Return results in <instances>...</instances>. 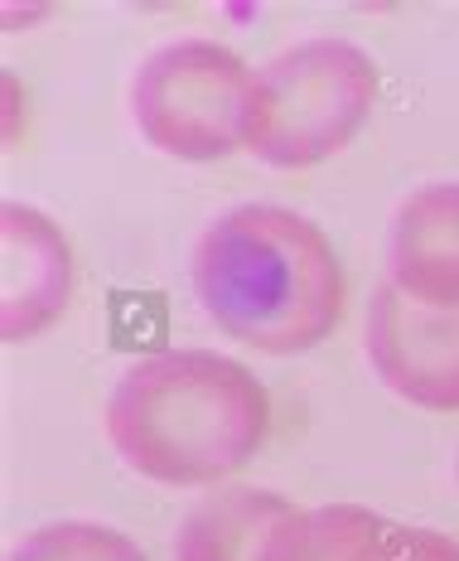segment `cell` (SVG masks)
Masks as SVG:
<instances>
[{
    "label": "cell",
    "instance_id": "7",
    "mask_svg": "<svg viewBox=\"0 0 459 561\" xmlns=\"http://www.w3.org/2000/svg\"><path fill=\"white\" fill-rule=\"evenodd\" d=\"M426 310H459V180L411 190L387 224V276Z\"/></svg>",
    "mask_w": 459,
    "mask_h": 561
},
{
    "label": "cell",
    "instance_id": "12",
    "mask_svg": "<svg viewBox=\"0 0 459 561\" xmlns=\"http://www.w3.org/2000/svg\"><path fill=\"white\" fill-rule=\"evenodd\" d=\"M455 479H459V455H455Z\"/></svg>",
    "mask_w": 459,
    "mask_h": 561
},
{
    "label": "cell",
    "instance_id": "11",
    "mask_svg": "<svg viewBox=\"0 0 459 561\" xmlns=\"http://www.w3.org/2000/svg\"><path fill=\"white\" fill-rule=\"evenodd\" d=\"M358 561H459V537L421 523H382V533L363 547Z\"/></svg>",
    "mask_w": 459,
    "mask_h": 561
},
{
    "label": "cell",
    "instance_id": "8",
    "mask_svg": "<svg viewBox=\"0 0 459 561\" xmlns=\"http://www.w3.org/2000/svg\"><path fill=\"white\" fill-rule=\"evenodd\" d=\"M290 508L296 504L286 494H276V489H256V484L214 489L198 504H190V513L180 518L170 557L174 561H256L271 528Z\"/></svg>",
    "mask_w": 459,
    "mask_h": 561
},
{
    "label": "cell",
    "instance_id": "3",
    "mask_svg": "<svg viewBox=\"0 0 459 561\" xmlns=\"http://www.w3.org/2000/svg\"><path fill=\"white\" fill-rule=\"evenodd\" d=\"M378 58L344 34H310L252 78L242 150L271 170H314L353 146L378 107Z\"/></svg>",
    "mask_w": 459,
    "mask_h": 561
},
{
    "label": "cell",
    "instance_id": "1",
    "mask_svg": "<svg viewBox=\"0 0 459 561\" xmlns=\"http://www.w3.org/2000/svg\"><path fill=\"white\" fill-rule=\"evenodd\" d=\"M190 286L222 339L271 358L320 348L344 320V262L314 218L232 204L194 238Z\"/></svg>",
    "mask_w": 459,
    "mask_h": 561
},
{
    "label": "cell",
    "instance_id": "10",
    "mask_svg": "<svg viewBox=\"0 0 459 561\" xmlns=\"http://www.w3.org/2000/svg\"><path fill=\"white\" fill-rule=\"evenodd\" d=\"M5 561H150V557L140 552L136 537H126L112 523L64 518L25 533L5 552Z\"/></svg>",
    "mask_w": 459,
    "mask_h": 561
},
{
    "label": "cell",
    "instance_id": "9",
    "mask_svg": "<svg viewBox=\"0 0 459 561\" xmlns=\"http://www.w3.org/2000/svg\"><path fill=\"white\" fill-rule=\"evenodd\" d=\"M382 513L363 504H314L290 508L271 528L256 561H358L363 547L382 533Z\"/></svg>",
    "mask_w": 459,
    "mask_h": 561
},
{
    "label": "cell",
    "instance_id": "2",
    "mask_svg": "<svg viewBox=\"0 0 459 561\" xmlns=\"http://www.w3.org/2000/svg\"><path fill=\"white\" fill-rule=\"evenodd\" d=\"M102 431L116 460L150 484L218 489L266 446L271 397L242 358L160 348L112 382Z\"/></svg>",
    "mask_w": 459,
    "mask_h": 561
},
{
    "label": "cell",
    "instance_id": "4",
    "mask_svg": "<svg viewBox=\"0 0 459 561\" xmlns=\"http://www.w3.org/2000/svg\"><path fill=\"white\" fill-rule=\"evenodd\" d=\"M256 68L208 34H184L140 58L131 122L150 150L184 165H214L242 150V116Z\"/></svg>",
    "mask_w": 459,
    "mask_h": 561
},
{
    "label": "cell",
    "instance_id": "5",
    "mask_svg": "<svg viewBox=\"0 0 459 561\" xmlns=\"http://www.w3.org/2000/svg\"><path fill=\"white\" fill-rule=\"evenodd\" d=\"M372 378L421 412H459V310H426L378 280L363 310Z\"/></svg>",
    "mask_w": 459,
    "mask_h": 561
},
{
    "label": "cell",
    "instance_id": "6",
    "mask_svg": "<svg viewBox=\"0 0 459 561\" xmlns=\"http://www.w3.org/2000/svg\"><path fill=\"white\" fill-rule=\"evenodd\" d=\"M78 262L68 232L44 208L0 204V339L30 344L49 334L73 306Z\"/></svg>",
    "mask_w": 459,
    "mask_h": 561
}]
</instances>
